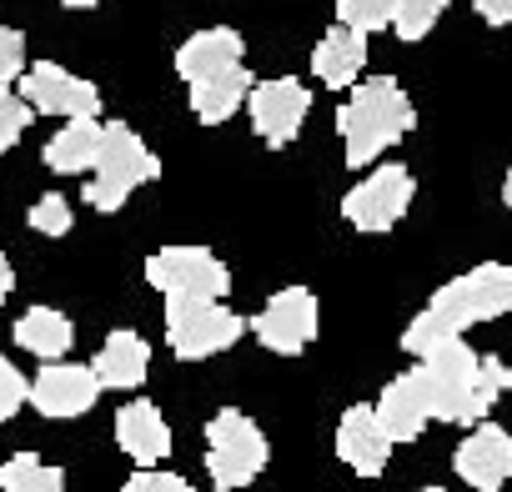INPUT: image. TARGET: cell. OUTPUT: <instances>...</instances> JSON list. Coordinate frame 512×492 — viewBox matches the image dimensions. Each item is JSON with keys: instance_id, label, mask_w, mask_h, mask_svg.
<instances>
[{"instance_id": "6da1fadb", "label": "cell", "mask_w": 512, "mask_h": 492, "mask_svg": "<svg viewBox=\"0 0 512 492\" xmlns=\"http://www.w3.org/2000/svg\"><path fill=\"white\" fill-rule=\"evenodd\" d=\"M492 317H512V267L507 262H482V267L452 277L447 287H437L432 302L407 322L402 347L422 362L437 347L457 342L467 327L492 322Z\"/></svg>"}, {"instance_id": "7a4b0ae2", "label": "cell", "mask_w": 512, "mask_h": 492, "mask_svg": "<svg viewBox=\"0 0 512 492\" xmlns=\"http://www.w3.org/2000/svg\"><path fill=\"white\" fill-rule=\"evenodd\" d=\"M417 377L427 387L432 422H467V427H477L492 412V402L512 387V367L502 357H477L462 337L422 357Z\"/></svg>"}, {"instance_id": "3957f363", "label": "cell", "mask_w": 512, "mask_h": 492, "mask_svg": "<svg viewBox=\"0 0 512 492\" xmlns=\"http://www.w3.org/2000/svg\"><path fill=\"white\" fill-rule=\"evenodd\" d=\"M412 126H417V106H412V96L392 76L357 81V91L337 106V136H342V156H347L352 171L357 166H372Z\"/></svg>"}, {"instance_id": "277c9868", "label": "cell", "mask_w": 512, "mask_h": 492, "mask_svg": "<svg viewBox=\"0 0 512 492\" xmlns=\"http://www.w3.org/2000/svg\"><path fill=\"white\" fill-rule=\"evenodd\" d=\"M156 176H161V161H156V151L136 136V126L106 121V126H101V156H96L91 181L81 186V196H86L91 211H121V206L136 196V186H146V181H156Z\"/></svg>"}, {"instance_id": "5b68a950", "label": "cell", "mask_w": 512, "mask_h": 492, "mask_svg": "<svg viewBox=\"0 0 512 492\" xmlns=\"http://www.w3.org/2000/svg\"><path fill=\"white\" fill-rule=\"evenodd\" d=\"M206 472H211V487L221 492L251 487L267 472V437L246 412L226 407L206 422Z\"/></svg>"}, {"instance_id": "8992f818", "label": "cell", "mask_w": 512, "mask_h": 492, "mask_svg": "<svg viewBox=\"0 0 512 492\" xmlns=\"http://www.w3.org/2000/svg\"><path fill=\"white\" fill-rule=\"evenodd\" d=\"M146 282L166 302H221L231 292V272L211 246H161L146 257Z\"/></svg>"}, {"instance_id": "52a82bcc", "label": "cell", "mask_w": 512, "mask_h": 492, "mask_svg": "<svg viewBox=\"0 0 512 492\" xmlns=\"http://www.w3.org/2000/svg\"><path fill=\"white\" fill-rule=\"evenodd\" d=\"M246 332V317L226 302H166V347L181 362H206L236 347Z\"/></svg>"}, {"instance_id": "ba28073f", "label": "cell", "mask_w": 512, "mask_h": 492, "mask_svg": "<svg viewBox=\"0 0 512 492\" xmlns=\"http://www.w3.org/2000/svg\"><path fill=\"white\" fill-rule=\"evenodd\" d=\"M246 327L256 332V342H262L267 352L302 357L317 342V332H322V307H317V297L307 287H282V292L267 297V307L256 312Z\"/></svg>"}, {"instance_id": "9c48e42d", "label": "cell", "mask_w": 512, "mask_h": 492, "mask_svg": "<svg viewBox=\"0 0 512 492\" xmlns=\"http://www.w3.org/2000/svg\"><path fill=\"white\" fill-rule=\"evenodd\" d=\"M16 96L31 106V116H61V121H96V116H101V91H96V81L71 76V71L56 66V61L26 66Z\"/></svg>"}, {"instance_id": "30bf717a", "label": "cell", "mask_w": 512, "mask_h": 492, "mask_svg": "<svg viewBox=\"0 0 512 492\" xmlns=\"http://www.w3.org/2000/svg\"><path fill=\"white\" fill-rule=\"evenodd\" d=\"M412 196H417V181H412V171L407 166H377L367 181H357L347 196H342V216L357 226V231H392L402 216H407V206H412Z\"/></svg>"}, {"instance_id": "8fae6325", "label": "cell", "mask_w": 512, "mask_h": 492, "mask_svg": "<svg viewBox=\"0 0 512 492\" xmlns=\"http://www.w3.org/2000/svg\"><path fill=\"white\" fill-rule=\"evenodd\" d=\"M307 111H312V91H307V81H297V76L256 81V86H251V96H246L251 131L262 136L267 146H287V141H297V131H302Z\"/></svg>"}, {"instance_id": "7c38bea8", "label": "cell", "mask_w": 512, "mask_h": 492, "mask_svg": "<svg viewBox=\"0 0 512 492\" xmlns=\"http://www.w3.org/2000/svg\"><path fill=\"white\" fill-rule=\"evenodd\" d=\"M96 397H101V382H96V372L81 367V362H46V367L36 372L31 392H26V402H31L41 417H56V422L91 412Z\"/></svg>"}, {"instance_id": "4fadbf2b", "label": "cell", "mask_w": 512, "mask_h": 492, "mask_svg": "<svg viewBox=\"0 0 512 492\" xmlns=\"http://www.w3.org/2000/svg\"><path fill=\"white\" fill-rule=\"evenodd\" d=\"M452 467L477 492H502L512 482V437L497 422H477L472 437L452 452Z\"/></svg>"}, {"instance_id": "5bb4252c", "label": "cell", "mask_w": 512, "mask_h": 492, "mask_svg": "<svg viewBox=\"0 0 512 492\" xmlns=\"http://www.w3.org/2000/svg\"><path fill=\"white\" fill-rule=\"evenodd\" d=\"M372 417H377V427L387 432L392 447H397V442H417V437L427 432L432 407H427V387H422L417 367L402 372V377H392V382L382 387V397L372 402Z\"/></svg>"}, {"instance_id": "9a60e30c", "label": "cell", "mask_w": 512, "mask_h": 492, "mask_svg": "<svg viewBox=\"0 0 512 492\" xmlns=\"http://www.w3.org/2000/svg\"><path fill=\"white\" fill-rule=\"evenodd\" d=\"M231 66H246V41L231 26H206V31H196V36H186L176 46V76L186 86L211 81V76H221Z\"/></svg>"}, {"instance_id": "2e32d148", "label": "cell", "mask_w": 512, "mask_h": 492, "mask_svg": "<svg viewBox=\"0 0 512 492\" xmlns=\"http://www.w3.org/2000/svg\"><path fill=\"white\" fill-rule=\"evenodd\" d=\"M337 457H342L357 477H382V472H387L392 442H387V432L377 427V417H372L367 402H357V407L342 412V422H337Z\"/></svg>"}, {"instance_id": "e0dca14e", "label": "cell", "mask_w": 512, "mask_h": 492, "mask_svg": "<svg viewBox=\"0 0 512 492\" xmlns=\"http://www.w3.org/2000/svg\"><path fill=\"white\" fill-rule=\"evenodd\" d=\"M116 447H121L131 462H141V467L166 462V457H171V427H166L161 407H156V402H126V407L116 412Z\"/></svg>"}, {"instance_id": "ac0fdd59", "label": "cell", "mask_w": 512, "mask_h": 492, "mask_svg": "<svg viewBox=\"0 0 512 492\" xmlns=\"http://www.w3.org/2000/svg\"><path fill=\"white\" fill-rule=\"evenodd\" d=\"M146 367H151V347H146V337H141V332H131V327L111 332V337L101 342L96 362H91V372H96L101 392H106V387H116V392L141 387V382H146Z\"/></svg>"}, {"instance_id": "d6986e66", "label": "cell", "mask_w": 512, "mask_h": 492, "mask_svg": "<svg viewBox=\"0 0 512 492\" xmlns=\"http://www.w3.org/2000/svg\"><path fill=\"white\" fill-rule=\"evenodd\" d=\"M362 66H367V36H357V31H347V26H332V31L317 41V51H312V71H317V81H322L327 91L357 86Z\"/></svg>"}, {"instance_id": "ffe728a7", "label": "cell", "mask_w": 512, "mask_h": 492, "mask_svg": "<svg viewBox=\"0 0 512 492\" xmlns=\"http://www.w3.org/2000/svg\"><path fill=\"white\" fill-rule=\"evenodd\" d=\"M251 86H256V81H251L246 66H231V71H221V76H211V81H196V86H191V111H196V121H201V126L231 121V116L246 106Z\"/></svg>"}, {"instance_id": "44dd1931", "label": "cell", "mask_w": 512, "mask_h": 492, "mask_svg": "<svg viewBox=\"0 0 512 492\" xmlns=\"http://www.w3.org/2000/svg\"><path fill=\"white\" fill-rule=\"evenodd\" d=\"M71 342H76V327H71V317L56 312V307H31V312L16 322V347L31 352V357H41V362H61V357L71 352Z\"/></svg>"}, {"instance_id": "7402d4cb", "label": "cell", "mask_w": 512, "mask_h": 492, "mask_svg": "<svg viewBox=\"0 0 512 492\" xmlns=\"http://www.w3.org/2000/svg\"><path fill=\"white\" fill-rule=\"evenodd\" d=\"M46 166L56 171V176H81V171H91L96 166V156H101V121H66L51 141H46Z\"/></svg>"}, {"instance_id": "603a6c76", "label": "cell", "mask_w": 512, "mask_h": 492, "mask_svg": "<svg viewBox=\"0 0 512 492\" xmlns=\"http://www.w3.org/2000/svg\"><path fill=\"white\" fill-rule=\"evenodd\" d=\"M0 487L6 492H66V472L41 462L36 452H16L0 462Z\"/></svg>"}, {"instance_id": "cb8c5ba5", "label": "cell", "mask_w": 512, "mask_h": 492, "mask_svg": "<svg viewBox=\"0 0 512 492\" xmlns=\"http://www.w3.org/2000/svg\"><path fill=\"white\" fill-rule=\"evenodd\" d=\"M442 11H447V0H397V11H392V31H397V41H407V46L427 41L432 26L442 21Z\"/></svg>"}, {"instance_id": "d4e9b609", "label": "cell", "mask_w": 512, "mask_h": 492, "mask_svg": "<svg viewBox=\"0 0 512 492\" xmlns=\"http://www.w3.org/2000/svg\"><path fill=\"white\" fill-rule=\"evenodd\" d=\"M392 11L397 0H337V26L372 36V31H392Z\"/></svg>"}, {"instance_id": "484cf974", "label": "cell", "mask_w": 512, "mask_h": 492, "mask_svg": "<svg viewBox=\"0 0 512 492\" xmlns=\"http://www.w3.org/2000/svg\"><path fill=\"white\" fill-rule=\"evenodd\" d=\"M26 221H31V231H41V236H66V231H71V201H66L61 191H46V196L26 211Z\"/></svg>"}, {"instance_id": "4316f807", "label": "cell", "mask_w": 512, "mask_h": 492, "mask_svg": "<svg viewBox=\"0 0 512 492\" xmlns=\"http://www.w3.org/2000/svg\"><path fill=\"white\" fill-rule=\"evenodd\" d=\"M31 126V106L11 91V86H0V156H6Z\"/></svg>"}, {"instance_id": "83f0119b", "label": "cell", "mask_w": 512, "mask_h": 492, "mask_svg": "<svg viewBox=\"0 0 512 492\" xmlns=\"http://www.w3.org/2000/svg\"><path fill=\"white\" fill-rule=\"evenodd\" d=\"M26 392H31V382L21 377V367L0 357V422H11L26 407Z\"/></svg>"}, {"instance_id": "f1b7e54d", "label": "cell", "mask_w": 512, "mask_h": 492, "mask_svg": "<svg viewBox=\"0 0 512 492\" xmlns=\"http://www.w3.org/2000/svg\"><path fill=\"white\" fill-rule=\"evenodd\" d=\"M26 76V36L16 26H0V86Z\"/></svg>"}, {"instance_id": "f546056e", "label": "cell", "mask_w": 512, "mask_h": 492, "mask_svg": "<svg viewBox=\"0 0 512 492\" xmlns=\"http://www.w3.org/2000/svg\"><path fill=\"white\" fill-rule=\"evenodd\" d=\"M121 492H196L186 477H176V472H161V467H136L131 477H126V487Z\"/></svg>"}, {"instance_id": "4dcf8cb0", "label": "cell", "mask_w": 512, "mask_h": 492, "mask_svg": "<svg viewBox=\"0 0 512 492\" xmlns=\"http://www.w3.org/2000/svg\"><path fill=\"white\" fill-rule=\"evenodd\" d=\"M472 11L487 26H512V0H472Z\"/></svg>"}, {"instance_id": "1f68e13d", "label": "cell", "mask_w": 512, "mask_h": 492, "mask_svg": "<svg viewBox=\"0 0 512 492\" xmlns=\"http://www.w3.org/2000/svg\"><path fill=\"white\" fill-rule=\"evenodd\" d=\"M16 292V267L6 262V257H0V307H6V297Z\"/></svg>"}, {"instance_id": "d6a6232c", "label": "cell", "mask_w": 512, "mask_h": 492, "mask_svg": "<svg viewBox=\"0 0 512 492\" xmlns=\"http://www.w3.org/2000/svg\"><path fill=\"white\" fill-rule=\"evenodd\" d=\"M66 11H96V6H106V0H61Z\"/></svg>"}, {"instance_id": "836d02e7", "label": "cell", "mask_w": 512, "mask_h": 492, "mask_svg": "<svg viewBox=\"0 0 512 492\" xmlns=\"http://www.w3.org/2000/svg\"><path fill=\"white\" fill-rule=\"evenodd\" d=\"M502 206L512 211V166H507V181H502Z\"/></svg>"}, {"instance_id": "e575fe53", "label": "cell", "mask_w": 512, "mask_h": 492, "mask_svg": "<svg viewBox=\"0 0 512 492\" xmlns=\"http://www.w3.org/2000/svg\"><path fill=\"white\" fill-rule=\"evenodd\" d=\"M422 492H447V487H422Z\"/></svg>"}]
</instances>
